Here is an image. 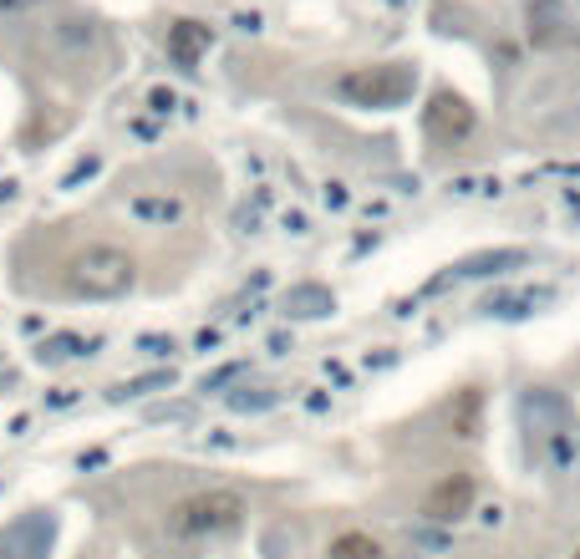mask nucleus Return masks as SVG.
Segmentation results:
<instances>
[{"instance_id":"3","label":"nucleus","mask_w":580,"mask_h":559,"mask_svg":"<svg viewBox=\"0 0 580 559\" xmlns=\"http://www.w3.org/2000/svg\"><path fill=\"white\" fill-rule=\"evenodd\" d=\"M418 87V72L392 61V67H362V72L341 77V97L357 102V108H402Z\"/></svg>"},{"instance_id":"6","label":"nucleus","mask_w":580,"mask_h":559,"mask_svg":"<svg viewBox=\"0 0 580 559\" xmlns=\"http://www.w3.org/2000/svg\"><path fill=\"white\" fill-rule=\"evenodd\" d=\"M204 47H209V26H199V21H179L169 31V51H173V61H179V67H193Z\"/></svg>"},{"instance_id":"7","label":"nucleus","mask_w":580,"mask_h":559,"mask_svg":"<svg viewBox=\"0 0 580 559\" xmlns=\"http://www.w3.org/2000/svg\"><path fill=\"white\" fill-rule=\"evenodd\" d=\"M327 559H387V549L377 545V539L367 535V529H347V535L331 539Z\"/></svg>"},{"instance_id":"9","label":"nucleus","mask_w":580,"mask_h":559,"mask_svg":"<svg viewBox=\"0 0 580 559\" xmlns=\"http://www.w3.org/2000/svg\"><path fill=\"white\" fill-rule=\"evenodd\" d=\"M473 412H479V392H463V417H459V438H473Z\"/></svg>"},{"instance_id":"2","label":"nucleus","mask_w":580,"mask_h":559,"mask_svg":"<svg viewBox=\"0 0 580 559\" xmlns=\"http://www.w3.org/2000/svg\"><path fill=\"white\" fill-rule=\"evenodd\" d=\"M133 286V260L118 244H92L87 254H77L72 264V290L87 300H112Z\"/></svg>"},{"instance_id":"10","label":"nucleus","mask_w":580,"mask_h":559,"mask_svg":"<svg viewBox=\"0 0 580 559\" xmlns=\"http://www.w3.org/2000/svg\"><path fill=\"white\" fill-rule=\"evenodd\" d=\"M26 6H37V0H0V11H26Z\"/></svg>"},{"instance_id":"5","label":"nucleus","mask_w":580,"mask_h":559,"mask_svg":"<svg viewBox=\"0 0 580 559\" xmlns=\"http://www.w3.org/2000/svg\"><path fill=\"white\" fill-rule=\"evenodd\" d=\"M469 128H473L469 102H463V97H453V92H438L433 108H428V132H433L438 143H453V138H463Z\"/></svg>"},{"instance_id":"1","label":"nucleus","mask_w":580,"mask_h":559,"mask_svg":"<svg viewBox=\"0 0 580 559\" xmlns=\"http://www.w3.org/2000/svg\"><path fill=\"white\" fill-rule=\"evenodd\" d=\"M244 513H250V503H244L240 488H199L163 513V535L173 545H209V539L234 535Z\"/></svg>"},{"instance_id":"8","label":"nucleus","mask_w":580,"mask_h":559,"mask_svg":"<svg viewBox=\"0 0 580 559\" xmlns=\"http://www.w3.org/2000/svg\"><path fill=\"white\" fill-rule=\"evenodd\" d=\"M128 209H133L138 219H148V224H179L183 219V203L169 199V193H138Z\"/></svg>"},{"instance_id":"11","label":"nucleus","mask_w":580,"mask_h":559,"mask_svg":"<svg viewBox=\"0 0 580 559\" xmlns=\"http://www.w3.org/2000/svg\"><path fill=\"white\" fill-rule=\"evenodd\" d=\"M576 559H580V555H576Z\"/></svg>"},{"instance_id":"4","label":"nucleus","mask_w":580,"mask_h":559,"mask_svg":"<svg viewBox=\"0 0 580 559\" xmlns=\"http://www.w3.org/2000/svg\"><path fill=\"white\" fill-rule=\"evenodd\" d=\"M473 493H479L473 473H448V478H438V483L428 488V499H423V519H433V523L463 519V513L473 509Z\"/></svg>"}]
</instances>
